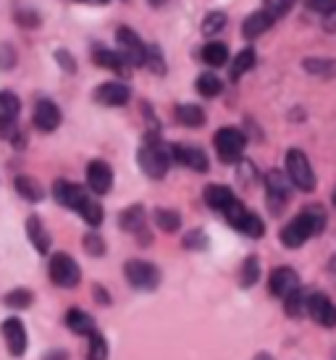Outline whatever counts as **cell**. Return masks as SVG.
I'll use <instances>...</instances> for the list:
<instances>
[{
	"label": "cell",
	"mask_w": 336,
	"mask_h": 360,
	"mask_svg": "<svg viewBox=\"0 0 336 360\" xmlns=\"http://www.w3.org/2000/svg\"><path fill=\"white\" fill-rule=\"evenodd\" d=\"M200 58L205 60L208 66L218 69V66H224V63L228 60V48L224 45V42H208V45L200 51Z\"/></svg>",
	"instance_id": "cell-28"
},
{
	"label": "cell",
	"mask_w": 336,
	"mask_h": 360,
	"mask_svg": "<svg viewBox=\"0 0 336 360\" xmlns=\"http://www.w3.org/2000/svg\"><path fill=\"white\" fill-rule=\"evenodd\" d=\"M208 242L210 240H208V234H205V231L195 229L184 237V248H187V250H205V248H208Z\"/></svg>",
	"instance_id": "cell-40"
},
{
	"label": "cell",
	"mask_w": 336,
	"mask_h": 360,
	"mask_svg": "<svg viewBox=\"0 0 336 360\" xmlns=\"http://www.w3.org/2000/svg\"><path fill=\"white\" fill-rule=\"evenodd\" d=\"M27 237H30V242L34 245V250L37 252H45L50 250V234L48 229H45V224H42L40 216H30L27 219Z\"/></svg>",
	"instance_id": "cell-21"
},
{
	"label": "cell",
	"mask_w": 336,
	"mask_h": 360,
	"mask_svg": "<svg viewBox=\"0 0 336 360\" xmlns=\"http://www.w3.org/2000/svg\"><path fill=\"white\" fill-rule=\"evenodd\" d=\"M119 226L124 231H131V234H137V231H142V226H145V208L142 205H129L124 213L119 216Z\"/></svg>",
	"instance_id": "cell-24"
},
{
	"label": "cell",
	"mask_w": 336,
	"mask_h": 360,
	"mask_svg": "<svg viewBox=\"0 0 336 360\" xmlns=\"http://www.w3.org/2000/svg\"><path fill=\"white\" fill-rule=\"evenodd\" d=\"M266 192H268V202H271V208L278 210L281 205H287L289 202V195H292V181L289 176H284L281 171H268L266 174Z\"/></svg>",
	"instance_id": "cell-13"
},
{
	"label": "cell",
	"mask_w": 336,
	"mask_h": 360,
	"mask_svg": "<svg viewBox=\"0 0 336 360\" xmlns=\"http://www.w3.org/2000/svg\"><path fill=\"white\" fill-rule=\"evenodd\" d=\"M82 219H84V224H89V226H95L98 229L100 224H103V219H105V213H103V205H100L95 198H87V200L82 202V208L77 210Z\"/></svg>",
	"instance_id": "cell-31"
},
{
	"label": "cell",
	"mask_w": 336,
	"mask_h": 360,
	"mask_svg": "<svg viewBox=\"0 0 336 360\" xmlns=\"http://www.w3.org/2000/svg\"><path fill=\"white\" fill-rule=\"evenodd\" d=\"M176 119L181 127H187V129H200L202 124H205V110L200 108V105H192V103H184V105H176Z\"/></svg>",
	"instance_id": "cell-23"
},
{
	"label": "cell",
	"mask_w": 336,
	"mask_h": 360,
	"mask_svg": "<svg viewBox=\"0 0 336 360\" xmlns=\"http://www.w3.org/2000/svg\"><path fill=\"white\" fill-rule=\"evenodd\" d=\"M257 279H260V260H257L255 255H250V258L242 263L239 284H242V287H255Z\"/></svg>",
	"instance_id": "cell-33"
},
{
	"label": "cell",
	"mask_w": 336,
	"mask_h": 360,
	"mask_svg": "<svg viewBox=\"0 0 336 360\" xmlns=\"http://www.w3.org/2000/svg\"><path fill=\"white\" fill-rule=\"evenodd\" d=\"M195 90L202 95V98H216V95H221V90H224V84H221V79H218L216 74H200L198 79H195Z\"/></svg>",
	"instance_id": "cell-32"
},
{
	"label": "cell",
	"mask_w": 336,
	"mask_h": 360,
	"mask_svg": "<svg viewBox=\"0 0 336 360\" xmlns=\"http://www.w3.org/2000/svg\"><path fill=\"white\" fill-rule=\"evenodd\" d=\"M13 187H16V192H19L24 200H30V202H40L42 198H45V192H42L40 184L32 179V176H24V174H21V176H16Z\"/></svg>",
	"instance_id": "cell-27"
},
{
	"label": "cell",
	"mask_w": 336,
	"mask_h": 360,
	"mask_svg": "<svg viewBox=\"0 0 336 360\" xmlns=\"http://www.w3.org/2000/svg\"><path fill=\"white\" fill-rule=\"evenodd\" d=\"M153 8H160V6H166V0H148Z\"/></svg>",
	"instance_id": "cell-49"
},
{
	"label": "cell",
	"mask_w": 336,
	"mask_h": 360,
	"mask_svg": "<svg viewBox=\"0 0 336 360\" xmlns=\"http://www.w3.org/2000/svg\"><path fill=\"white\" fill-rule=\"evenodd\" d=\"M305 310L310 313V319L316 321L318 326L336 329V305L328 300L326 295H310L305 300Z\"/></svg>",
	"instance_id": "cell-12"
},
{
	"label": "cell",
	"mask_w": 336,
	"mask_h": 360,
	"mask_svg": "<svg viewBox=\"0 0 336 360\" xmlns=\"http://www.w3.org/2000/svg\"><path fill=\"white\" fill-rule=\"evenodd\" d=\"M87 360H108V342H105V337L98 334V331L89 334Z\"/></svg>",
	"instance_id": "cell-35"
},
{
	"label": "cell",
	"mask_w": 336,
	"mask_h": 360,
	"mask_svg": "<svg viewBox=\"0 0 336 360\" xmlns=\"http://www.w3.org/2000/svg\"><path fill=\"white\" fill-rule=\"evenodd\" d=\"M145 66H148L153 74H158V77H163V74L168 71L163 51H160L158 45H148V51H145Z\"/></svg>",
	"instance_id": "cell-34"
},
{
	"label": "cell",
	"mask_w": 336,
	"mask_h": 360,
	"mask_svg": "<svg viewBox=\"0 0 336 360\" xmlns=\"http://www.w3.org/2000/svg\"><path fill=\"white\" fill-rule=\"evenodd\" d=\"M287 176L292 181V187L302 192H313L316 190V171H313V163L302 150H292L287 153Z\"/></svg>",
	"instance_id": "cell-4"
},
{
	"label": "cell",
	"mask_w": 336,
	"mask_h": 360,
	"mask_svg": "<svg viewBox=\"0 0 336 360\" xmlns=\"http://www.w3.org/2000/svg\"><path fill=\"white\" fill-rule=\"evenodd\" d=\"M226 24H228V16L224 13V11H210L208 16L202 19V34L213 37V34H218Z\"/></svg>",
	"instance_id": "cell-36"
},
{
	"label": "cell",
	"mask_w": 336,
	"mask_h": 360,
	"mask_svg": "<svg viewBox=\"0 0 336 360\" xmlns=\"http://www.w3.org/2000/svg\"><path fill=\"white\" fill-rule=\"evenodd\" d=\"M21 113V101L19 95H13L11 90H0V119L16 121Z\"/></svg>",
	"instance_id": "cell-30"
},
{
	"label": "cell",
	"mask_w": 336,
	"mask_h": 360,
	"mask_svg": "<svg viewBox=\"0 0 336 360\" xmlns=\"http://www.w3.org/2000/svg\"><path fill=\"white\" fill-rule=\"evenodd\" d=\"M255 60H257V56H255V51H252V48L239 51L237 56H234V60H231V79H234V82L242 79L250 69H255Z\"/></svg>",
	"instance_id": "cell-25"
},
{
	"label": "cell",
	"mask_w": 336,
	"mask_h": 360,
	"mask_svg": "<svg viewBox=\"0 0 336 360\" xmlns=\"http://www.w3.org/2000/svg\"><path fill=\"white\" fill-rule=\"evenodd\" d=\"M268 290L273 297H281V300H287L292 292L299 290V276H297L295 269H289V266H278V269L271 271V276H268Z\"/></svg>",
	"instance_id": "cell-9"
},
{
	"label": "cell",
	"mask_w": 336,
	"mask_h": 360,
	"mask_svg": "<svg viewBox=\"0 0 336 360\" xmlns=\"http://www.w3.org/2000/svg\"><path fill=\"white\" fill-rule=\"evenodd\" d=\"M16 66V51L11 45H0V71H8Z\"/></svg>",
	"instance_id": "cell-44"
},
{
	"label": "cell",
	"mask_w": 336,
	"mask_h": 360,
	"mask_svg": "<svg viewBox=\"0 0 336 360\" xmlns=\"http://www.w3.org/2000/svg\"><path fill=\"white\" fill-rule=\"evenodd\" d=\"M87 187L95 195H108L113 187V169H110L105 160H89L87 163Z\"/></svg>",
	"instance_id": "cell-15"
},
{
	"label": "cell",
	"mask_w": 336,
	"mask_h": 360,
	"mask_svg": "<svg viewBox=\"0 0 336 360\" xmlns=\"http://www.w3.org/2000/svg\"><path fill=\"white\" fill-rule=\"evenodd\" d=\"M48 274L50 281L56 287H63V290H71L82 281V269L69 252H53V258L48 263Z\"/></svg>",
	"instance_id": "cell-5"
},
{
	"label": "cell",
	"mask_w": 336,
	"mask_h": 360,
	"mask_svg": "<svg viewBox=\"0 0 336 360\" xmlns=\"http://www.w3.org/2000/svg\"><path fill=\"white\" fill-rule=\"evenodd\" d=\"M60 119H63V116H60V108L56 105V103L48 101V98H40V101H37L34 113H32V124H34V129L50 134V131H56L60 127Z\"/></svg>",
	"instance_id": "cell-11"
},
{
	"label": "cell",
	"mask_w": 336,
	"mask_h": 360,
	"mask_svg": "<svg viewBox=\"0 0 336 360\" xmlns=\"http://www.w3.org/2000/svg\"><path fill=\"white\" fill-rule=\"evenodd\" d=\"M0 331H3V340H6V347H8L11 355L21 358L27 352V329H24L21 319H6Z\"/></svg>",
	"instance_id": "cell-17"
},
{
	"label": "cell",
	"mask_w": 336,
	"mask_h": 360,
	"mask_svg": "<svg viewBox=\"0 0 336 360\" xmlns=\"http://www.w3.org/2000/svg\"><path fill=\"white\" fill-rule=\"evenodd\" d=\"M32 292L30 290H11L6 297H3V302L8 305V308H16V310H24V308H30L32 305Z\"/></svg>",
	"instance_id": "cell-37"
},
{
	"label": "cell",
	"mask_w": 336,
	"mask_h": 360,
	"mask_svg": "<svg viewBox=\"0 0 336 360\" xmlns=\"http://www.w3.org/2000/svg\"><path fill=\"white\" fill-rule=\"evenodd\" d=\"M202 198L208 202V208L218 210V213H226V210L237 202V195H234L231 187H226V184H208Z\"/></svg>",
	"instance_id": "cell-18"
},
{
	"label": "cell",
	"mask_w": 336,
	"mask_h": 360,
	"mask_svg": "<svg viewBox=\"0 0 336 360\" xmlns=\"http://www.w3.org/2000/svg\"><path fill=\"white\" fill-rule=\"evenodd\" d=\"M53 198L63 205V208L69 210H79L82 202L87 200L89 195L84 187H79V184H74V181H66V179H58L56 184H53Z\"/></svg>",
	"instance_id": "cell-16"
},
{
	"label": "cell",
	"mask_w": 336,
	"mask_h": 360,
	"mask_svg": "<svg viewBox=\"0 0 336 360\" xmlns=\"http://www.w3.org/2000/svg\"><path fill=\"white\" fill-rule=\"evenodd\" d=\"M334 205H336V190H334Z\"/></svg>",
	"instance_id": "cell-51"
},
{
	"label": "cell",
	"mask_w": 336,
	"mask_h": 360,
	"mask_svg": "<svg viewBox=\"0 0 336 360\" xmlns=\"http://www.w3.org/2000/svg\"><path fill=\"white\" fill-rule=\"evenodd\" d=\"M153 221H155V226H158L160 231H168V234L179 231V226H181L179 210H171V208H158L153 213Z\"/></svg>",
	"instance_id": "cell-29"
},
{
	"label": "cell",
	"mask_w": 336,
	"mask_h": 360,
	"mask_svg": "<svg viewBox=\"0 0 336 360\" xmlns=\"http://www.w3.org/2000/svg\"><path fill=\"white\" fill-rule=\"evenodd\" d=\"M276 24V19L268 13L266 8L263 11H252L247 19L242 21V34L247 37V40H255V37H260V34H266L271 27Z\"/></svg>",
	"instance_id": "cell-20"
},
{
	"label": "cell",
	"mask_w": 336,
	"mask_h": 360,
	"mask_svg": "<svg viewBox=\"0 0 336 360\" xmlns=\"http://www.w3.org/2000/svg\"><path fill=\"white\" fill-rule=\"evenodd\" d=\"M95 295L100 297V302H103V305H108V295H105V292L100 290V287H95Z\"/></svg>",
	"instance_id": "cell-46"
},
{
	"label": "cell",
	"mask_w": 336,
	"mask_h": 360,
	"mask_svg": "<svg viewBox=\"0 0 336 360\" xmlns=\"http://www.w3.org/2000/svg\"><path fill=\"white\" fill-rule=\"evenodd\" d=\"M92 98H95V103L105 105V108H121V105H127L131 101V90L124 82H105V84H100L98 90L92 92Z\"/></svg>",
	"instance_id": "cell-10"
},
{
	"label": "cell",
	"mask_w": 336,
	"mask_h": 360,
	"mask_svg": "<svg viewBox=\"0 0 336 360\" xmlns=\"http://www.w3.org/2000/svg\"><path fill=\"white\" fill-rule=\"evenodd\" d=\"M213 148H216L221 163H237L247 148V137L237 127H224L213 134Z\"/></svg>",
	"instance_id": "cell-3"
},
{
	"label": "cell",
	"mask_w": 336,
	"mask_h": 360,
	"mask_svg": "<svg viewBox=\"0 0 336 360\" xmlns=\"http://www.w3.org/2000/svg\"><path fill=\"white\" fill-rule=\"evenodd\" d=\"M145 51H148V45L142 42V37L131 27H119L116 30V53L124 58L129 69L131 66H145Z\"/></svg>",
	"instance_id": "cell-6"
},
{
	"label": "cell",
	"mask_w": 336,
	"mask_h": 360,
	"mask_svg": "<svg viewBox=\"0 0 336 360\" xmlns=\"http://www.w3.org/2000/svg\"><path fill=\"white\" fill-rule=\"evenodd\" d=\"M255 360H273V358H271V355H268V352H257V355H255Z\"/></svg>",
	"instance_id": "cell-50"
},
{
	"label": "cell",
	"mask_w": 336,
	"mask_h": 360,
	"mask_svg": "<svg viewBox=\"0 0 336 360\" xmlns=\"http://www.w3.org/2000/svg\"><path fill=\"white\" fill-rule=\"evenodd\" d=\"M66 326H69V331L79 334V337H89V334L95 331V321H92V316L84 313V310L71 308L69 313H66Z\"/></svg>",
	"instance_id": "cell-22"
},
{
	"label": "cell",
	"mask_w": 336,
	"mask_h": 360,
	"mask_svg": "<svg viewBox=\"0 0 336 360\" xmlns=\"http://www.w3.org/2000/svg\"><path fill=\"white\" fill-rule=\"evenodd\" d=\"M323 229H326V213H323V208H318V205H310L302 213H297L287 226H281L278 240H281L284 248L297 250V248H302L310 237L321 234Z\"/></svg>",
	"instance_id": "cell-1"
},
{
	"label": "cell",
	"mask_w": 336,
	"mask_h": 360,
	"mask_svg": "<svg viewBox=\"0 0 336 360\" xmlns=\"http://www.w3.org/2000/svg\"><path fill=\"white\" fill-rule=\"evenodd\" d=\"M92 63L100 66V69L113 71V74H121V77L129 74V66L124 63V58H121L119 53L110 51V48H103V45H95V48H92Z\"/></svg>",
	"instance_id": "cell-19"
},
{
	"label": "cell",
	"mask_w": 336,
	"mask_h": 360,
	"mask_svg": "<svg viewBox=\"0 0 336 360\" xmlns=\"http://www.w3.org/2000/svg\"><path fill=\"white\" fill-rule=\"evenodd\" d=\"M326 30L336 32V13H334V16H328V21H326Z\"/></svg>",
	"instance_id": "cell-47"
},
{
	"label": "cell",
	"mask_w": 336,
	"mask_h": 360,
	"mask_svg": "<svg viewBox=\"0 0 336 360\" xmlns=\"http://www.w3.org/2000/svg\"><path fill=\"white\" fill-rule=\"evenodd\" d=\"M82 245H84L87 255H92V258H100V255H105V242H103V237H100V234H95V231L84 234Z\"/></svg>",
	"instance_id": "cell-38"
},
{
	"label": "cell",
	"mask_w": 336,
	"mask_h": 360,
	"mask_svg": "<svg viewBox=\"0 0 336 360\" xmlns=\"http://www.w3.org/2000/svg\"><path fill=\"white\" fill-rule=\"evenodd\" d=\"M168 153H171V160H176L187 169L198 171V174H205L210 169L208 155L200 148H189V145H168Z\"/></svg>",
	"instance_id": "cell-14"
},
{
	"label": "cell",
	"mask_w": 336,
	"mask_h": 360,
	"mask_svg": "<svg viewBox=\"0 0 336 360\" xmlns=\"http://www.w3.org/2000/svg\"><path fill=\"white\" fill-rule=\"evenodd\" d=\"M228 219V224L234 226L237 231H242L245 237H250V240H260L263 234H266V224H263V219L257 216V213H252V210H247L242 202H234L231 208L224 213Z\"/></svg>",
	"instance_id": "cell-7"
},
{
	"label": "cell",
	"mask_w": 336,
	"mask_h": 360,
	"mask_svg": "<svg viewBox=\"0 0 336 360\" xmlns=\"http://www.w3.org/2000/svg\"><path fill=\"white\" fill-rule=\"evenodd\" d=\"M297 0H266V11L273 16V19H281V16H287L289 11L295 8Z\"/></svg>",
	"instance_id": "cell-39"
},
{
	"label": "cell",
	"mask_w": 336,
	"mask_h": 360,
	"mask_svg": "<svg viewBox=\"0 0 336 360\" xmlns=\"http://www.w3.org/2000/svg\"><path fill=\"white\" fill-rule=\"evenodd\" d=\"M302 69L313 77H336V58H305L302 60Z\"/></svg>",
	"instance_id": "cell-26"
},
{
	"label": "cell",
	"mask_w": 336,
	"mask_h": 360,
	"mask_svg": "<svg viewBox=\"0 0 336 360\" xmlns=\"http://www.w3.org/2000/svg\"><path fill=\"white\" fill-rule=\"evenodd\" d=\"M284 305H287V313L292 316V319H297L302 310H305V295L297 290V292H292L287 300H284Z\"/></svg>",
	"instance_id": "cell-41"
},
{
	"label": "cell",
	"mask_w": 336,
	"mask_h": 360,
	"mask_svg": "<svg viewBox=\"0 0 336 360\" xmlns=\"http://www.w3.org/2000/svg\"><path fill=\"white\" fill-rule=\"evenodd\" d=\"M77 3H89V6H103V3H108V0H77Z\"/></svg>",
	"instance_id": "cell-48"
},
{
	"label": "cell",
	"mask_w": 336,
	"mask_h": 360,
	"mask_svg": "<svg viewBox=\"0 0 336 360\" xmlns=\"http://www.w3.org/2000/svg\"><path fill=\"white\" fill-rule=\"evenodd\" d=\"M137 163L139 169L148 174L150 179H163L168 174V166H171V153L168 148L160 142L158 131H150L145 145L137 150Z\"/></svg>",
	"instance_id": "cell-2"
},
{
	"label": "cell",
	"mask_w": 336,
	"mask_h": 360,
	"mask_svg": "<svg viewBox=\"0 0 336 360\" xmlns=\"http://www.w3.org/2000/svg\"><path fill=\"white\" fill-rule=\"evenodd\" d=\"M53 56H56V60H58L60 69L66 71V74H74V71H77V60H74V56H71L69 51H63V48H60V51H56Z\"/></svg>",
	"instance_id": "cell-45"
},
{
	"label": "cell",
	"mask_w": 336,
	"mask_h": 360,
	"mask_svg": "<svg viewBox=\"0 0 336 360\" xmlns=\"http://www.w3.org/2000/svg\"><path fill=\"white\" fill-rule=\"evenodd\" d=\"M13 19H16V24H19V27H24V30L40 27V21H42L34 11H16V13H13Z\"/></svg>",
	"instance_id": "cell-43"
},
{
	"label": "cell",
	"mask_w": 336,
	"mask_h": 360,
	"mask_svg": "<svg viewBox=\"0 0 336 360\" xmlns=\"http://www.w3.org/2000/svg\"><path fill=\"white\" fill-rule=\"evenodd\" d=\"M124 276H127V281L134 290H142V292L155 290L160 284L158 266H153L150 260H139V258L129 260L127 266H124Z\"/></svg>",
	"instance_id": "cell-8"
},
{
	"label": "cell",
	"mask_w": 336,
	"mask_h": 360,
	"mask_svg": "<svg viewBox=\"0 0 336 360\" xmlns=\"http://www.w3.org/2000/svg\"><path fill=\"white\" fill-rule=\"evenodd\" d=\"M305 6L310 11H316L321 16H334L336 13V0H305Z\"/></svg>",
	"instance_id": "cell-42"
}]
</instances>
